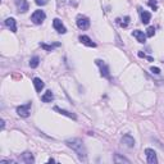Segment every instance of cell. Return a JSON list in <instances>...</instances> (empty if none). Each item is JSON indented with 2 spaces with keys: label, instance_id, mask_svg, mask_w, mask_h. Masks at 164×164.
<instances>
[{
  "label": "cell",
  "instance_id": "6da1fadb",
  "mask_svg": "<svg viewBox=\"0 0 164 164\" xmlns=\"http://www.w3.org/2000/svg\"><path fill=\"white\" fill-rule=\"evenodd\" d=\"M66 145L68 147H71L72 150L78 155L80 160H86V156H87V153H86V149H85V145L81 139H69L66 141Z\"/></svg>",
  "mask_w": 164,
  "mask_h": 164
},
{
  "label": "cell",
  "instance_id": "7a4b0ae2",
  "mask_svg": "<svg viewBox=\"0 0 164 164\" xmlns=\"http://www.w3.org/2000/svg\"><path fill=\"white\" fill-rule=\"evenodd\" d=\"M45 18H46V14L44 10H35L31 16V21L35 25H41L45 21Z\"/></svg>",
  "mask_w": 164,
  "mask_h": 164
},
{
  "label": "cell",
  "instance_id": "3957f363",
  "mask_svg": "<svg viewBox=\"0 0 164 164\" xmlns=\"http://www.w3.org/2000/svg\"><path fill=\"white\" fill-rule=\"evenodd\" d=\"M31 103H27L25 105H19L17 106V113H18V116L19 117H22V118H27L28 116H30V113H31Z\"/></svg>",
  "mask_w": 164,
  "mask_h": 164
},
{
  "label": "cell",
  "instance_id": "277c9868",
  "mask_svg": "<svg viewBox=\"0 0 164 164\" xmlns=\"http://www.w3.org/2000/svg\"><path fill=\"white\" fill-rule=\"evenodd\" d=\"M95 63L97 64L99 67H100V73H101V76H103V77H105V78H110L109 67L106 66V64H105L103 60H100V59H96V60H95Z\"/></svg>",
  "mask_w": 164,
  "mask_h": 164
},
{
  "label": "cell",
  "instance_id": "5b68a950",
  "mask_svg": "<svg viewBox=\"0 0 164 164\" xmlns=\"http://www.w3.org/2000/svg\"><path fill=\"white\" fill-rule=\"evenodd\" d=\"M77 26L81 30H87L90 27V19L85 16H78L77 17Z\"/></svg>",
  "mask_w": 164,
  "mask_h": 164
},
{
  "label": "cell",
  "instance_id": "8992f818",
  "mask_svg": "<svg viewBox=\"0 0 164 164\" xmlns=\"http://www.w3.org/2000/svg\"><path fill=\"white\" fill-rule=\"evenodd\" d=\"M145 154H146V159L149 164H156L158 159H156V154L153 149H145Z\"/></svg>",
  "mask_w": 164,
  "mask_h": 164
},
{
  "label": "cell",
  "instance_id": "52a82bcc",
  "mask_svg": "<svg viewBox=\"0 0 164 164\" xmlns=\"http://www.w3.org/2000/svg\"><path fill=\"white\" fill-rule=\"evenodd\" d=\"M53 27L55 28V31L58 33H66L67 32V28L64 27V25L62 23V21L59 18H55L53 21Z\"/></svg>",
  "mask_w": 164,
  "mask_h": 164
},
{
  "label": "cell",
  "instance_id": "ba28073f",
  "mask_svg": "<svg viewBox=\"0 0 164 164\" xmlns=\"http://www.w3.org/2000/svg\"><path fill=\"white\" fill-rule=\"evenodd\" d=\"M139 13H140V17H141V22L144 23V25H147L149 22H150V19H151V14L144 10V9H141L139 8Z\"/></svg>",
  "mask_w": 164,
  "mask_h": 164
},
{
  "label": "cell",
  "instance_id": "9c48e42d",
  "mask_svg": "<svg viewBox=\"0 0 164 164\" xmlns=\"http://www.w3.org/2000/svg\"><path fill=\"white\" fill-rule=\"evenodd\" d=\"M16 6L19 13H25L28 10V3L27 0H16Z\"/></svg>",
  "mask_w": 164,
  "mask_h": 164
},
{
  "label": "cell",
  "instance_id": "30bf717a",
  "mask_svg": "<svg viewBox=\"0 0 164 164\" xmlns=\"http://www.w3.org/2000/svg\"><path fill=\"white\" fill-rule=\"evenodd\" d=\"M78 40H80L83 45H86V46H89V48H95V46H96V44H95V42L92 41V40H91L89 36H85V35H81V36H80V39H78Z\"/></svg>",
  "mask_w": 164,
  "mask_h": 164
},
{
  "label": "cell",
  "instance_id": "8fae6325",
  "mask_svg": "<svg viewBox=\"0 0 164 164\" xmlns=\"http://www.w3.org/2000/svg\"><path fill=\"white\" fill-rule=\"evenodd\" d=\"M132 36H133V37H136L137 41L141 42V44H144V42L146 41V35H145L144 32H142V31H140V30H135V31L132 32Z\"/></svg>",
  "mask_w": 164,
  "mask_h": 164
},
{
  "label": "cell",
  "instance_id": "7c38bea8",
  "mask_svg": "<svg viewBox=\"0 0 164 164\" xmlns=\"http://www.w3.org/2000/svg\"><path fill=\"white\" fill-rule=\"evenodd\" d=\"M5 26L9 28L12 32H17V23L14 18H6L5 19Z\"/></svg>",
  "mask_w": 164,
  "mask_h": 164
},
{
  "label": "cell",
  "instance_id": "4fadbf2b",
  "mask_svg": "<svg viewBox=\"0 0 164 164\" xmlns=\"http://www.w3.org/2000/svg\"><path fill=\"white\" fill-rule=\"evenodd\" d=\"M122 144H124L128 147H133L135 146V140H133V137L131 136V135H124V136L122 137Z\"/></svg>",
  "mask_w": 164,
  "mask_h": 164
},
{
  "label": "cell",
  "instance_id": "5bb4252c",
  "mask_svg": "<svg viewBox=\"0 0 164 164\" xmlns=\"http://www.w3.org/2000/svg\"><path fill=\"white\" fill-rule=\"evenodd\" d=\"M21 162H23V163H27V164H32L33 162H35V159H33V155L31 154V153H25V154H22L21 155Z\"/></svg>",
  "mask_w": 164,
  "mask_h": 164
},
{
  "label": "cell",
  "instance_id": "9a60e30c",
  "mask_svg": "<svg viewBox=\"0 0 164 164\" xmlns=\"http://www.w3.org/2000/svg\"><path fill=\"white\" fill-rule=\"evenodd\" d=\"M54 110L58 112V113H60V114H63V116L68 117V118H72V119H76V118H77L76 114L71 113V112H68V110H66V109H60V108H58V106H54Z\"/></svg>",
  "mask_w": 164,
  "mask_h": 164
},
{
  "label": "cell",
  "instance_id": "2e32d148",
  "mask_svg": "<svg viewBox=\"0 0 164 164\" xmlns=\"http://www.w3.org/2000/svg\"><path fill=\"white\" fill-rule=\"evenodd\" d=\"M53 99H54V94H53V92H51L50 90H48V91L45 92V94L41 96V100L44 101V103H51Z\"/></svg>",
  "mask_w": 164,
  "mask_h": 164
},
{
  "label": "cell",
  "instance_id": "e0dca14e",
  "mask_svg": "<svg viewBox=\"0 0 164 164\" xmlns=\"http://www.w3.org/2000/svg\"><path fill=\"white\" fill-rule=\"evenodd\" d=\"M40 46H41L42 49H44V50H46V51H53V50H54V48L60 46V44H59V42H55V44L48 45V44H45V42H40Z\"/></svg>",
  "mask_w": 164,
  "mask_h": 164
},
{
  "label": "cell",
  "instance_id": "ac0fdd59",
  "mask_svg": "<svg viewBox=\"0 0 164 164\" xmlns=\"http://www.w3.org/2000/svg\"><path fill=\"white\" fill-rule=\"evenodd\" d=\"M33 86H35V90L37 92H41V90L44 89V82L41 81V78H33Z\"/></svg>",
  "mask_w": 164,
  "mask_h": 164
},
{
  "label": "cell",
  "instance_id": "d6986e66",
  "mask_svg": "<svg viewBox=\"0 0 164 164\" xmlns=\"http://www.w3.org/2000/svg\"><path fill=\"white\" fill-rule=\"evenodd\" d=\"M39 64H40V58L39 56H33V58H31V60H30V67L31 68L39 67Z\"/></svg>",
  "mask_w": 164,
  "mask_h": 164
},
{
  "label": "cell",
  "instance_id": "ffe728a7",
  "mask_svg": "<svg viewBox=\"0 0 164 164\" xmlns=\"http://www.w3.org/2000/svg\"><path fill=\"white\" fill-rule=\"evenodd\" d=\"M114 162L116 163H130V160L128 159H126V158H123V156H119V154H116V156H114Z\"/></svg>",
  "mask_w": 164,
  "mask_h": 164
},
{
  "label": "cell",
  "instance_id": "44dd1931",
  "mask_svg": "<svg viewBox=\"0 0 164 164\" xmlns=\"http://www.w3.org/2000/svg\"><path fill=\"white\" fill-rule=\"evenodd\" d=\"M147 4L153 10H158V3H156V0H147Z\"/></svg>",
  "mask_w": 164,
  "mask_h": 164
},
{
  "label": "cell",
  "instance_id": "7402d4cb",
  "mask_svg": "<svg viewBox=\"0 0 164 164\" xmlns=\"http://www.w3.org/2000/svg\"><path fill=\"white\" fill-rule=\"evenodd\" d=\"M154 35H155V28L154 27H149L146 30V36L147 37H153Z\"/></svg>",
  "mask_w": 164,
  "mask_h": 164
},
{
  "label": "cell",
  "instance_id": "603a6c76",
  "mask_svg": "<svg viewBox=\"0 0 164 164\" xmlns=\"http://www.w3.org/2000/svg\"><path fill=\"white\" fill-rule=\"evenodd\" d=\"M139 56H140V58H146L149 62H153V58H151V56H146L142 51H139Z\"/></svg>",
  "mask_w": 164,
  "mask_h": 164
},
{
  "label": "cell",
  "instance_id": "cb8c5ba5",
  "mask_svg": "<svg viewBox=\"0 0 164 164\" xmlns=\"http://www.w3.org/2000/svg\"><path fill=\"white\" fill-rule=\"evenodd\" d=\"M150 71H151L153 73H155V74H159V73H160V69H159L158 67H151Z\"/></svg>",
  "mask_w": 164,
  "mask_h": 164
},
{
  "label": "cell",
  "instance_id": "d4e9b609",
  "mask_svg": "<svg viewBox=\"0 0 164 164\" xmlns=\"http://www.w3.org/2000/svg\"><path fill=\"white\" fill-rule=\"evenodd\" d=\"M130 23V17H124V22L120 23V26H123V27H127V25Z\"/></svg>",
  "mask_w": 164,
  "mask_h": 164
},
{
  "label": "cell",
  "instance_id": "484cf974",
  "mask_svg": "<svg viewBox=\"0 0 164 164\" xmlns=\"http://www.w3.org/2000/svg\"><path fill=\"white\" fill-rule=\"evenodd\" d=\"M35 2H36L37 5H45V4H48V0H35Z\"/></svg>",
  "mask_w": 164,
  "mask_h": 164
},
{
  "label": "cell",
  "instance_id": "4316f807",
  "mask_svg": "<svg viewBox=\"0 0 164 164\" xmlns=\"http://www.w3.org/2000/svg\"><path fill=\"white\" fill-rule=\"evenodd\" d=\"M0 123H2V128H4V127H5V122H4V120H2Z\"/></svg>",
  "mask_w": 164,
  "mask_h": 164
}]
</instances>
